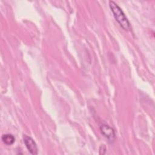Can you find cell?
<instances>
[{
    "mask_svg": "<svg viewBox=\"0 0 155 155\" xmlns=\"http://www.w3.org/2000/svg\"><path fill=\"white\" fill-rule=\"evenodd\" d=\"M100 130L101 133L106 137L107 139L112 142L115 140L116 134L113 128L110 127L107 124H102L100 127Z\"/></svg>",
    "mask_w": 155,
    "mask_h": 155,
    "instance_id": "2",
    "label": "cell"
},
{
    "mask_svg": "<svg viewBox=\"0 0 155 155\" xmlns=\"http://www.w3.org/2000/svg\"><path fill=\"white\" fill-rule=\"evenodd\" d=\"M2 141L7 145H11L14 143L15 141V137L11 134H5L1 137Z\"/></svg>",
    "mask_w": 155,
    "mask_h": 155,
    "instance_id": "4",
    "label": "cell"
},
{
    "mask_svg": "<svg viewBox=\"0 0 155 155\" xmlns=\"http://www.w3.org/2000/svg\"><path fill=\"white\" fill-rule=\"evenodd\" d=\"M106 152V147L104 145H102L99 148V154H104Z\"/></svg>",
    "mask_w": 155,
    "mask_h": 155,
    "instance_id": "5",
    "label": "cell"
},
{
    "mask_svg": "<svg viewBox=\"0 0 155 155\" xmlns=\"http://www.w3.org/2000/svg\"><path fill=\"white\" fill-rule=\"evenodd\" d=\"M109 6L113 14V16L117 22L119 24L121 27L125 31L130 30L131 25L127 18L122 10L121 8L114 1L109 2Z\"/></svg>",
    "mask_w": 155,
    "mask_h": 155,
    "instance_id": "1",
    "label": "cell"
},
{
    "mask_svg": "<svg viewBox=\"0 0 155 155\" xmlns=\"http://www.w3.org/2000/svg\"><path fill=\"white\" fill-rule=\"evenodd\" d=\"M24 142L26 148L30 154L35 155L38 153V149L37 145L35 140L30 137L27 135L24 136Z\"/></svg>",
    "mask_w": 155,
    "mask_h": 155,
    "instance_id": "3",
    "label": "cell"
}]
</instances>
